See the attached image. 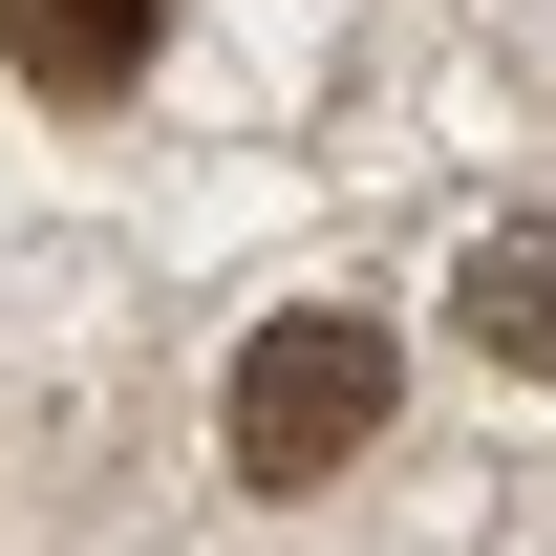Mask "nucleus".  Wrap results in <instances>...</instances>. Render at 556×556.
<instances>
[{
    "instance_id": "7ed1b4c3",
    "label": "nucleus",
    "mask_w": 556,
    "mask_h": 556,
    "mask_svg": "<svg viewBox=\"0 0 556 556\" xmlns=\"http://www.w3.org/2000/svg\"><path fill=\"white\" fill-rule=\"evenodd\" d=\"M450 321H471L492 364H556V214H535V236H492V257H471V300H450Z\"/></svg>"
},
{
    "instance_id": "f257e3e1",
    "label": "nucleus",
    "mask_w": 556,
    "mask_h": 556,
    "mask_svg": "<svg viewBox=\"0 0 556 556\" xmlns=\"http://www.w3.org/2000/svg\"><path fill=\"white\" fill-rule=\"evenodd\" d=\"M364 428H386V321H343V300L257 321V364H236V471H257V492H321Z\"/></svg>"
},
{
    "instance_id": "f03ea898",
    "label": "nucleus",
    "mask_w": 556,
    "mask_h": 556,
    "mask_svg": "<svg viewBox=\"0 0 556 556\" xmlns=\"http://www.w3.org/2000/svg\"><path fill=\"white\" fill-rule=\"evenodd\" d=\"M150 22H172V0H0V65L65 86V108H108V86L150 65Z\"/></svg>"
}]
</instances>
